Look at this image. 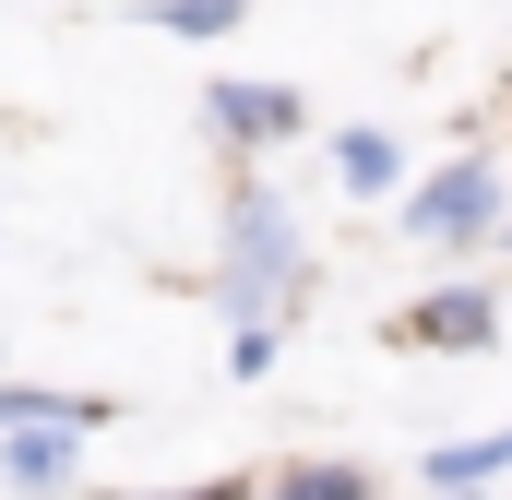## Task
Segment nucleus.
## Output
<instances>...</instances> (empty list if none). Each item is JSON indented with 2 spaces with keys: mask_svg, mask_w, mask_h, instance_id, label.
<instances>
[{
  "mask_svg": "<svg viewBox=\"0 0 512 500\" xmlns=\"http://www.w3.org/2000/svg\"><path fill=\"white\" fill-rule=\"evenodd\" d=\"M298 286H310V239H298L286 191H274V179H227V239H215V310H227L239 334H274V322L298 310Z\"/></svg>",
  "mask_w": 512,
  "mask_h": 500,
  "instance_id": "1",
  "label": "nucleus"
},
{
  "mask_svg": "<svg viewBox=\"0 0 512 500\" xmlns=\"http://www.w3.org/2000/svg\"><path fill=\"white\" fill-rule=\"evenodd\" d=\"M393 227L417 250H489V239H512V191H501L489 155H453V167H429V179L393 203Z\"/></svg>",
  "mask_w": 512,
  "mask_h": 500,
  "instance_id": "2",
  "label": "nucleus"
},
{
  "mask_svg": "<svg viewBox=\"0 0 512 500\" xmlns=\"http://www.w3.org/2000/svg\"><path fill=\"white\" fill-rule=\"evenodd\" d=\"M405 346H441V358H477L489 334H501V298L477 286V274H453V286H429V298H405V322H393Z\"/></svg>",
  "mask_w": 512,
  "mask_h": 500,
  "instance_id": "3",
  "label": "nucleus"
},
{
  "mask_svg": "<svg viewBox=\"0 0 512 500\" xmlns=\"http://www.w3.org/2000/svg\"><path fill=\"white\" fill-rule=\"evenodd\" d=\"M203 120L227 131V143H298V131H310V96H298V84L227 72V84H203Z\"/></svg>",
  "mask_w": 512,
  "mask_h": 500,
  "instance_id": "4",
  "label": "nucleus"
},
{
  "mask_svg": "<svg viewBox=\"0 0 512 500\" xmlns=\"http://www.w3.org/2000/svg\"><path fill=\"white\" fill-rule=\"evenodd\" d=\"M84 477V429H0V489L12 500H72Z\"/></svg>",
  "mask_w": 512,
  "mask_h": 500,
  "instance_id": "5",
  "label": "nucleus"
},
{
  "mask_svg": "<svg viewBox=\"0 0 512 500\" xmlns=\"http://www.w3.org/2000/svg\"><path fill=\"white\" fill-rule=\"evenodd\" d=\"M489 477H512V429H477V441L417 453V489L429 500H489Z\"/></svg>",
  "mask_w": 512,
  "mask_h": 500,
  "instance_id": "6",
  "label": "nucleus"
},
{
  "mask_svg": "<svg viewBox=\"0 0 512 500\" xmlns=\"http://www.w3.org/2000/svg\"><path fill=\"white\" fill-rule=\"evenodd\" d=\"M334 179H346L358 203H382V191H417V179H405V143H393L382 120H346V131H334Z\"/></svg>",
  "mask_w": 512,
  "mask_h": 500,
  "instance_id": "7",
  "label": "nucleus"
},
{
  "mask_svg": "<svg viewBox=\"0 0 512 500\" xmlns=\"http://www.w3.org/2000/svg\"><path fill=\"white\" fill-rule=\"evenodd\" d=\"M0 429H108V393H36V381H0Z\"/></svg>",
  "mask_w": 512,
  "mask_h": 500,
  "instance_id": "8",
  "label": "nucleus"
},
{
  "mask_svg": "<svg viewBox=\"0 0 512 500\" xmlns=\"http://www.w3.org/2000/svg\"><path fill=\"white\" fill-rule=\"evenodd\" d=\"M262 500H382V477H370V465H346V453H310V465H274Z\"/></svg>",
  "mask_w": 512,
  "mask_h": 500,
  "instance_id": "9",
  "label": "nucleus"
},
{
  "mask_svg": "<svg viewBox=\"0 0 512 500\" xmlns=\"http://www.w3.org/2000/svg\"><path fill=\"white\" fill-rule=\"evenodd\" d=\"M155 36H179V48H227L239 36V0H167V12H143Z\"/></svg>",
  "mask_w": 512,
  "mask_h": 500,
  "instance_id": "10",
  "label": "nucleus"
},
{
  "mask_svg": "<svg viewBox=\"0 0 512 500\" xmlns=\"http://www.w3.org/2000/svg\"><path fill=\"white\" fill-rule=\"evenodd\" d=\"M96 500H262V489H239V477H203V489H96Z\"/></svg>",
  "mask_w": 512,
  "mask_h": 500,
  "instance_id": "11",
  "label": "nucleus"
}]
</instances>
